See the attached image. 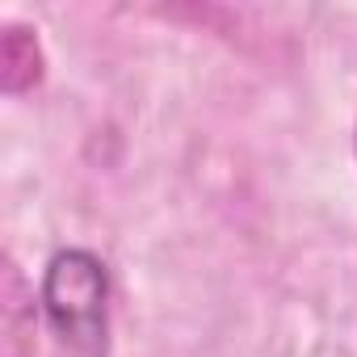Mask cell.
I'll return each instance as SVG.
<instances>
[{"label": "cell", "instance_id": "6da1fadb", "mask_svg": "<svg viewBox=\"0 0 357 357\" xmlns=\"http://www.w3.org/2000/svg\"><path fill=\"white\" fill-rule=\"evenodd\" d=\"M43 311L59 340L76 357H105L109 349V278L105 265L84 252L68 248L55 252L43 278Z\"/></svg>", "mask_w": 357, "mask_h": 357}, {"label": "cell", "instance_id": "7a4b0ae2", "mask_svg": "<svg viewBox=\"0 0 357 357\" xmlns=\"http://www.w3.org/2000/svg\"><path fill=\"white\" fill-rule=\"evenodd\" d=\"M0 319H5V357H34V294L26 290L13 261H5L0 286Z\"/></svg>", "mask_w": 357, "mask_h": 357}, {"label": "cell", "instance_id": "3957f363", "mask_svg": "<svg viewBox=\"0 0 357 357\" xmlns=\"http://www.w3.org/2000/svg\"><path fill=\"white\" fill-rule=\"evenodd\" d=\"M38 80H43V51L34 34L22 26H5V34H0V84H5V93H26Z\"/></svg>", "mask_w": 357, "mask_h": 357}]
</instances>
